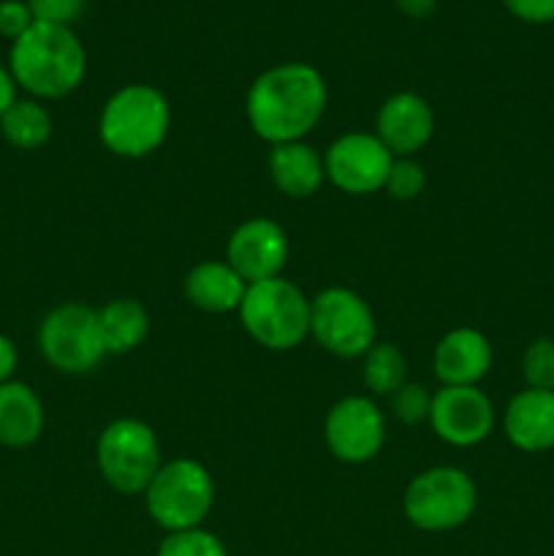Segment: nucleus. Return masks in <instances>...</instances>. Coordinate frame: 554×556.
Here are the masks:
<instances>
[{
  "instance_id": "obj_18",
  "label": "nucleus",
  "mask_w": 554,
  "mask_h": 556,
  "mask_svg": "<svg viewBox=\"0 0 554 556\" xmlns=\"http://www.w3.org/2000/svg\"><path fill=\"white\" fill-rule=\"evenodd\" d=\"M269 177L288 199H310L326 182L324 157L307 141H288L269 150Z\"/></svg>"
},
{
  "instance_id": "obj_6",
  "label": "nucleus",
  "mask_w": 554,
  "mask_h": 556,
  "mask_svg": "<svg viewBox=\"0 0 554 556\" xmlns=\"http://www.w3.org/2000/svg\"><path fill=\"white\" fill-rule=\"evenodd\" d=\"M96 462L114 492L144 494L163 465L155 429L139 418H117L98 434Z\"/></svg>"
},
{
  "instance_id": "obj_16",
  "label": "nucleus",
  "mask_w": 554,
  "mask_h": 556,
  "mask_svg": "<svg viewBox=\"0 0 554 556\" xmlns=\"http://www.w3.org/2000/svg\"><path fill=\"white\" fill-rule=\"evenodd\" d=\"M505 438L525 454H546L554 448V391L521 389L511 396L503 416Z\"/></svg>"
},
{
  "instance_id": "obj_28",
  "label": "nucleus",
  "mask_w": 554,
  "mask_h": 556,
  "mask_svg": "<svg viewBox=\"0 0 554 556\" xmlns=\"http://www.w3.org/2000/svg\"><path fill=\"white\" fill-rule=\"evenodd\" d=\"M33 25H36V16L27 0H0V38H9L14 43Z\"/></svg>"
},
{
  "instance_id": "obj_3",
  "label": "nucleus",
  "mask_w": 554,
  "mask_h": 556,
  "mask_svg": "<svg viewBox=\"0 0 554 556\" xmlns=\"http://www.w3.org/2000/svg\"><path fill=\"white\" fill-rule=\"evenodd\" d=\"M172 128L168 98L152 85H125L103 103L98 136L112 155L139 161L166 141Z\"/></svg>"
},
{
  "instance_id": "obj_12",
  "label": "nucleus",
  "mask_w": 554,
  "mask_h": 556,
  "mask_svg": "<svg viewBox=\"0 0 554 556\" xmlns=\"http://www.w3.org/2000/svg\"><path fill=\"white\" fill-rule=\"evenodd\" d=\"M429 424L443 443L473 448L492 434V400L478 386H443L432 394Z\"/></svg>"
},
{
  "instance_id": "obj_22",
  "label": "nucleus",
  "mask_w": 554,
  "mask_h": 556,
  "mask_svg": "<svg viewBox=\"0 0 554 556\" xmlns=\"http://www.w3.org/2000/svg\"><path fill=\"white\" fill-rule=\"evenodd\" d=\"M362 358V378L373 394L391 396L407 383V358L394 342H375Z\"/></svg>"
},
{
  "instance_id": "obj_20",
  "label": "nucleus",
  "mask_w": 554,
  "mask_h": 556,
  "mask_svg": "<svg viewBox=\"0 0 554 556\" xmlns=\"http://www.w3.org/2000/svg\"><path fill=\"white\" fill-rule=\"evenodd\" d=\"M106 353L123 356L136 351L150 334V313L136 299H112L98 309Z\"/></svg>"
},
{
  "instance_id": "obj_30",
  "label": "nucleus",
  "mask_w": 554,
  "mask_h": 556,
  "mask_svg": "<svg viewBox=\"0 0 554 556\" xmlns=\"http://www.w3.org/2000/svg\"><path fill=\"white\" fill-rule=\"evenodd\" d=\"M16 364H20V353H16V345L11 337L0 334V386L14 380Z\"/></svg>"
},
{
  "instance_id": "obj_13",
  "label": "nucleus",
  "mask_w": 554,
  "mask_h": 556,
  "mask_svg": "<svg viewBox=\"0 0 554 556\" xmlns=\"http://www.w3.org/2000/svg\"><path fill=\"white\" fill-rule=\"evenodd\" d=\"M288 253H291V244H288L286 228L269 217H250L239 223L226 244V261L248 286L282 277Z\"/></svg>"
},
{
  "instance_id": "obj_19",
  "label": "nucleus",
  "mask_w": 554,
  "mask_h": 556,
  "mask_svg": "<svg viewBox=\"0 0 554 556\" xmlns=\"http://www.w3.org/2000/svg\"><path fill=\"white\" fill-rule=\"evenodd\" d=\"M43 432V402L22 380L0 386V445L27 448Z\"/></svg>"
},
{
  "instance_id": "obj_25",
  "label": "nucleus",
  "mask_w": 554,
  "mask_h": 556,
  "mask_svg": "<svg viewBox=\"0 0 554 556\" xmlns=\"http://www.w3.org/2000/svg\"><path fill=\"white\" fill-rule=\"evenodd\" d=\"M521 372H525L527 389L554 391V340L541 337L530 342L521 358Z\"/></svg>"
},
{
  "instance_id": "obj_17",
  "label": "nucleus",
  "mask_w": 554,
  "mask_h": 556,
  "mask_svg": "<svg viewBox=\"0 0 554 556\" xmlns=\"http://www.w3.org/2000/svg\"><path fill=\"white\" fill-rule=\"evenodd\" d=\"M248 293V282L228 261H201L185 277V296L193 307L212 315L237 313Z\"/></svg>"
},
{
  "instance_id": "obj_10",
  "label": "nucleus",
  "mask_w": 554,
  "mask_h": 556,
  "mask_svg": "<svg viewBox=\"0 0 554 556\" xmlns=\"http://www.w3.org/2000/svg\"><path fill=\"white\" fill-rule=\"evenodd\" d=\"M324 440L331 456L345 465L375 459L386 443V416L369 396H342L326 413Z\"/></svg>"
},
{
  "instance_id": "obj_7",
  "label": "nucleus",
  "mask_w": 554,
  "mask_h": 556,
  "mask_svg": "<svg viewBox=\"0 0 554 556\" xmlns=\"http://www.w3.org/2000/svg\"><path fill=\"white\" fill-rule=\"evenodd\" d=\"M478 492L473 478L459 467H429L405 489L402 508L407 521L424 532H449L467 525L476 514Z\"/></svg>"
},
{
  "instance_id": "obj_21",
  "label": "nucleus",
  "mask_w": 554,
  "mask_h": 556,
  "mask_svg": "<svg viewBox=\"0 0 554 556\" xmlns=\"http://www.w3.org/2000/svg\"><path fill=\"white\" fill-rule=\"evenodd\" d=\"M52 114L36 98H16L0 117V134L16 150H41L52 139Z\"/></svg>"
},
{
  "instance_id": "obj_24",
  "label": "nucleus",
  "mask_w": 554,
  "mask_h": 556,
  "mask_svg": "<svg viewBox=\"0 0 554 556\" xmlns=\"http://www.w3.org/2000/svg\"><path fill=\"white\" fill-rule=\"evenodd\" d=\"M427 188V172L413 157H394L383 190L396 201H413Z\"/></svg>"
},
{
  "instance_id": "obj_32",
  "label": "nucleus",
  "mask_w": 554,
  "mask_h": 556,
  "mask_svg": "<svg viewBox=\"0 0 554 556\" xmlns=\"http://www.w3.org/2000/svg\"><path fill=\"white\" fill-rule=\"evenodd\" d=\"M396 5L402 14L413 16V20H427L438 9V0H396Z\"/></svg>"
},
{
  "instance_id": "obj_5",
  "label": "nucleus",
  "mask_w": 554,
  "mask_h": 556,
  "mask_svg": "<svg viewBox=\"0 0 554 556\" xmlns=\"http://www.w3.org/2000/svg\"><path fill=\"white\" fill-rule=\"evenodd\" d=\"M147 514L166 532L193 530L204 525L215 505V481L201 462L179 456L163 462L144 492Z\"/></svg>"
},
{
  "instance_id": "obj_8",
  "label": "nucleus",
  "mask_w": 554,
  "mask_h": 556,
  "mask_svg": "<svg viewBox=\"0 0 554 556\" xmlns=\"http://www.w3.org/2000/svg\"><path fill=\"white\" fill-rule=\"evenodd\" d=\"M310 337L340 358H362L378 342V324L367 299L331 286L310 299Z\"/></svg>"
},
{
  "instance_id": "obj_31",
  "label": "nucleus",
  "mask_w": 554,
  "mask_h": 556,
  "mask_svg": "<svg viewBox=\"0 0 554 556\" xmlns=\"http://www.w3.org/2000/svg\"><path fill=\"white\" fill-rule=\"evenodd\" d=\"M16 90H20V87H16L9 65H0V117H3L5 109L16 101Z\"/></svg>"
},
{
  "instance_id": "obj_26",
  "label": "nucleus",
  "mask_w": 554,
  "mask_h": 556,
  "mask_svg": "<svg viewBox=\"0 0 554 556\" xmlns=\"http://www.w3.org/2000/svg\"><path fill=\"white\" fill-rule=\"evenodd\" d=\"M429 407H432V394L421 383H405L391 394V410L402 424H411V427L429 421Z\"/></svg>"
},
{
  "instance_id": "obj_14",
  "label": "nucleus",
  "mask_w": 554,
  "mask_h": 556,
  "mask_svg": "<svg viewBox=\"0 0 554 556\" xmlns=\"http://www.w3.org/2000/svg\"><path fill=\"white\" fill-rule=\"evenodd\" d=\"M435 134V112L418 92H394L375 114V136L394 157L424 150Z\"/></svg>"
},
{
  "instance_id": "obj_15",
  "label": "nucleus",
  "mask_w": 554,
  "mask_h": 556,
  "mask_svg": "<svg viewBox=\"0 0 554 556\" xmlns=\"http://www.w3.org/2000/svg\"><path fill=\"white\" fill-rule=\"evenodd\" d=\"M492 342L483 331L456 326L435 345V378L443 386H478L492 369Z\"/></svg>"
},
{
  "instance_id": "obj_11",
  "label": "nucleus",
  "mask_w": 554,
  "mask_h": 556,
  "mask_svg": "<svg viewBox=\"0 0 554 556\" xmlns=\"http://www.w3.org/2000/svg\"><path fill=\"white\" fill-rule=\"evenodd\" d=\"M394 155L375 134L353 130L329 144L324 155L326 179L348 195H369L383 190Z\"/></svg>"
},
{
  "instance_id": "obj_9",
  "label": "nucleus",
  "mask_w": 554,
  "mask_h": 556,
  "mask_svg": "<svg viewBox=\"0 0 554 556\" xmlns=\"http://www.w3.org/2000/svg\"><path fill=\"white\" fill-rule=\"evenodd\" d=\"M38 351L58 372H92L103 362V356H109L101 324H98V309L79 302L49 309L47 318L38 326Z\"/></svg>"
},
{
  "instance_id": "obj_4",
  "label": "nucleus",
  "mask_w": 554,
  "mask_h": 556,
  "mask_svg": "<svg viewBox=\"0 0 554 556\" xmlns=\"http://www.w3.org/2000/svg\"><path fill=\"white\" fill-rule=\"evenodd\" d=\"M237 313L244 331L266 351H293L310 337V299L286 277L248 286Z\"/></svg>"
},
{
  "instance_id": "obj_1",
  "label": "nucleus",
  "mask_w": 554,
  "mask_h": 556,
  "mask_svg": "<svg viewBox=\"0 0 554 556\" xmlns=\"http://www.w3.org/2000/svg\"><path fill=\"white\" fill-rule=\"evenodd\" d=\"M329 101L326 79L310 63H280L259 74L244 98V114L259 139L275 144L304 141Z\"/></svg>"
},
{
  "instance_id": "obj_29",
  "label": "nucleus",
  "mask_w": 554,
  "mask_h": 556,
  "mask_svg": "<svg viewBox=\"0 0 554 556\" xmlns=\"http://www.w3.org/2000/svg\"><path fill=\"white\" fill-rule=\"evenodd\" d=\"M508 14L527 25H549L554 22V0H503Z\"/></svg>"
},
{
  "instance_id": "obj_2",
  "label": "nucleus",
  "mask_w": 554,
  "mask_h": 556,
  "mask_svg": "<svg viewBox=\"0 0 554 556\" xmlns=\"http://www.w3.org/2000/svg\"><path fill=\"white\" fill-rule=\"evenodd\" d=\"M9 71L16 87L36 101H58L79 90L87 76L85 43L74 27L36 22L11 43Z\"/></svg>"
},
{
  "instance_id": "obj_27",
  "label": "nucleus",
  "mask_w": 554,
  "mask_h": 556,
  "mask_svg": "<svg viewBox=\"0 0 554 556\" xmlns=\"http://www.w3.org/2000/svg\"><path fill=\"white\" fill-rule=\"evenodd\" d=\"M27 5H30L36 22L71 27L85 14L87 0H27Z\"/></svg>"
},
{
  "instance_id": "obj_23",
  "label": "nucleus",
  "mask_w": 554,
  "mask_h": 556,
  "mask_svg": "<svg viewBox=\"0 0 554 556\" xmlns=\"http://www.w3.org/2000/svg\"><path fill=\"white\" fill-rule=\"evenodd\" d=\"M155 556H228V552L215 532L193 527V530L166 532Z\"/></svg>"
}]
</instances>
